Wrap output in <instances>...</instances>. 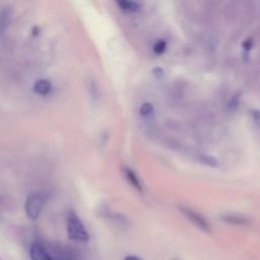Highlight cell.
<instances>
[{
  "mask_svg": "<svg viewBox=\"0 0 260 260\" xmlns=\"http://www.w3.org/2000/svg\"><path fill=\"white\" fill-rule=\"evenodd\" d=\"M179 210L190 222H192L195 226H197L201 231L205 233H209L211 231L209 222L200 213L185 206H180Z\"/></svg>",
  "mask_w": 260,
  "mask_h": 260,
  "instance_id": "obj_3",
  "label": "cell"
},
{
  "mask_svg": "<svg viewBox=\"0 0 260 260\" xmlns=\"http://www.w3.org/2000/svg\"><path fill=\"white\" fill-rule=\"evenodd\" d=\"M167 49V43L164 41V40H158L154 43L153 47H152V50L155 54L159 55V54H162Z\"/></svg>",
  "mask_w": 260,
  "mask_h": 260,
  "instance_id": "obj_14",
  "label": "cell"
},
{
  "mask_svg": "<svg viewBox=\"0 0 260 260\" xmlns=\"http://www.w3.org/2000/svg\"><path fill=\"white\" fill-rule=\"evenodd\" d=\"M117 5L124 11H128V12H136L140 9V5L137 2L134 1H117Z\"/></svg>",
  "mask_w": 260,
  "mask_h": 260,
  "instance_id": "obj_9",
  "label": "cell"
},
{
  "mask_svg": "<svg viewBox=\"0 0 260 260\" xmlns=\"http://www.w3.org/2000/svg\"><path fill=\"white\" fill-rule=\"evenodd\" d=\"M252 46H253V40L252 39H246L243 43H242V48L246 51V52H248V51H250L251 50V48H252Z\"/></svg>",
  "mask_w": 260,
  "mask_h": 260,
  "instance_id": "obj_16",
  "label": "cell"
},
{
  "mask_svg": "<svg viewBox=\"0 0 260 260\" xmlns=\"http://www.w3.org/2000/svg\"><path fill=\"white\" fill-rule=\"evenodd\" d=\"M239 103H240V95L234 94L228 103V110L230 112H235L239 107Z\"/></svg>",
  "mask_w": 260,
  "mask_h": 260,
  "instance_id": "obj_13",
  "label": "cell"
},
{
  "mask_svg": "<svg viewBox=\"0 0 260 260\" xmlns=\"http://www.w3.org/2000/svg\"><path fill=\"white\" fill-rule=\"evenodd\" d=\"M139 114L143 118H148L153 114V106L150 103H143L139 108Z\"/></svg>",
  "mask_w": 260,
  "mask_h": 260,
  "instance_id": "obj_12",
  "label": "cell"
},
{
  "mask_svg": "<svg viewBox=\"0 0 260 260\" xmlns=\"http://www.w3.org/2000/svg\"><path fill=\"white\" fill-rule=\"evenodd\" d=\"M88 91L93 100L100 99L101 93H100L99 84L96 83V81L93 78H89V80H88Z\"/></svg>",
  "mask_w": 260,
  "mask_h": 260,
  "instance_id": "obj_11",
  "label": "cell"
},
{
  "mask_svg": "<svg viewBox=\"0 0 260 260\" xmlns=\"http://www.w3.org/2000/svg\"><path fill=\"white\" fill-rule=\"evenodd\" d=\"M67 236L70 240L78 243H86L89 240L87 230L74 211H70L67 215Z\"/></svg>",
  "mask_w": 260,
  "mask_h": 260,
  "instance_id": "obj_1",
  "label": "cell"
},
{
  "mask_svg": "<svg viewBox=\"0 0 260 260\" xmlns=\"http://www.w3.org/2000/svg\"><path fill=\"white\" fill-rule=\"evenodd\" d=\"M123 172H124V175H125L126 179L128 180V182H129L137 191L142 192V191H143V187H142V185H141V182H140L139 178H138L137 175L135 174V172H134L132 169L128 168V167H125V168L123 169Z\"/></svg>",
  "mask_w": 260,
  "mask_h": 260,
  "instance_id": "obj_7",
  "label": "cell"
},
{
  "mask_svg": "<svg viewBox=\"0 0 260 260\" xmlns=\"http://www.w3.org/2000/svg\"><path fill=\"white\" fill-rule=\"evenodd\" d=\"M221 219L224 222L229 224H234V225H246L249 223V219L247 217L239 214H234V213L223 214L221 216Z\"/></svg>",
  "mask_w": 260,
  "mask_h": 260,
  "instance_id": "obj_8",
  "label": "cell"
},
{
  "mask_svg": "<svg viewBox=\"0 0 260 260\" xmlns=\"http://www.w3.org/2000/svg\"><path fill=\"white\" fill-rule=\"evenodd\" d=\"M198 160L205 165V166H208L210 168H217L219 166V161L216 157L212 156V155H208V154H200L198 156Z\"/></svg>",
  "mask_w": 260,
  "mask_h": 260,
  "instance_id": "obj_10",
  "label": "cell"
},
{
  "mask_svg": "<svg viewBox=\"0 0 260 260\" xmlns=\"http://www.w3.org/2000/svg\"><path fill=\"white\" fill-rule=\"evenodd\" d=\"M29 254H30L31 260H56L49 254L46 248L40 243H35L31 245Z\"/></svg>",
  "mask_w": 260,
  "mask_h": 260,
  "instance_id": "obj_4",
  "label": "cell"
},
{
  "mask_svg": "<svg viewBox=\"0 0 260 260\" xmlns=\"http://www.w3.org/2000/svg\"><path fill=\"white\" fill-rule=\"evenodd\" d=\"M48 200V193L45 191H34L26 197L24 203V210L27 217L31 220H36Z\"/></svg>",
  "mask_w": 260,
  "mask_h": 260,
  "instance_id": "obj_2",
  "label": "cell"
},
{
  "mask_svg": "<svg viewBox=\"0 0 260 260\" xmlns=\"http://www.w3.org/2000/svg\"><path fill=\"white\" fill-rule=\"evenodd\" d=\"M12 8L10 6H5L0 9V37L5 32L12 18Z\"/></svg>",
  "mask_w": 260,
  "mask_h": 260,
  "instance_id": "obj_6",
  "label": "cell"
},
{
  "mask_svg": "<svg viewBox=\"0 0 260 260\" xmlns=\"http://www.w3.org/2000/svg\"><path fill=\"white\" fill-rule=\"evenodd\" d=\"M152 74H153V76H154L157 80H160V79H162V77L165 76V71H164V69L160 68V67H155V68L152 69Z\"/></svg>",
  "mask_w": 260,
  "mask_h": 260,
  "instance_id": "obj_15",
  "label": "cell"
},
{
  "mask_svg": "<svg viewBox=\"0 0 260 260\" xmlns=\"http://www.w3.org/2000/svg\"><path fill=\"white\" fill-rule=\"evenodd\" d=\"M52 88H53V86H52L51 81L48 79H44V78L37 80L32 85L34 92L36 94H39L42 96L48 95L51 92Z\"/></svg>",
  "mask_w": 260,
  "mask_h": 260,
  "instance_id": "obj_5",
  "label": "cell"
},
{
  "mask_svg": "<svg viewBox=\"0 0 260 260\" xmlns=\"http://www.w3.org/2000/svg\"><path fill=\"white\" fill-rule=\"evenodd\" d=\"M124 260H141V259L137 256H134V255H128L124 258Z\"/></svg>",
  "mask_w": 260,
  "mask_h": 260,
  "instance_id": "obj_19",
  "label": "cell"
},
{
  "mask_svg": "<svg viewBox=\"0 0 260 260\" xmlns=\"http://www.w3.org/2000/svg\"><path fill=\"white\" fill-rule=\"evenodd\" d=\"M100 140H101V145H102V146H105V145L107 144L108 140H109V132H108V131H104V132L102 133V136H101Z\"/></svg>",
  "mask_w": 260,
  "mask_h": 260,
  "instance_id": "obj_18",
  "label": "cell"
},
{
  "mask_svg": "<svg viewBox=\"0 0 260 260\" xmlns=\"http://www.w3.org/2000/svg\"><path fill=\"white\" fill-rule=\"evenodd\" d=\"M252 114V118L254 120V122L259 126L260 125V110H252L251 112Z\"/></svg>",
  "mask_w": 260,
  "mask_h": 260,
  "instance_id": "obj_17",
  "label": "cell"
}]
</instances>
